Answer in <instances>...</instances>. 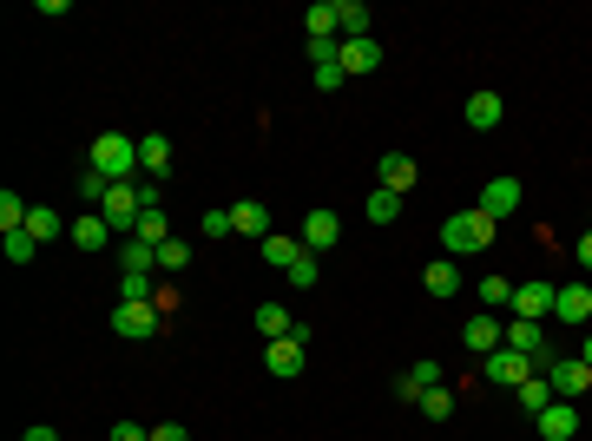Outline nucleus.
I'll return each mask as SVG.
<instances>
[{"label":"nucleus","mask_w":592,"mask_h":441,"mask_svg":"<svg viewBox=\"0 0 592 441\" xmlns=\"http://www.w3.org/2000/svg\"><path fill=\"white\" fill-rule=\"evenodd\" d=\"M20 441H60V435H53L47 422H33V428H27V435H20Z\"/></svg>","instance_id":"obj_39"},{"label":"nucleus","mask_w":592,"mask_h":441,"mask_svg":"<svg viewBox=\"0 0 592 441\" xmlns=\"http://www.w3.org/2000/svg\"><path fill=\"white\" fill-rule=\"evenodd\" d=\"M553 316H560V323H586L592 316V284H566L560 297H553Z\"/></svg>","instance_id":"obj_16"},{"label":"nucleus","mask_w":592,"mask_h":441,"mask_svg":"<svg viewBox=\"0 0 592 441\" xmlns=\"http://www.w3.org/2000/svg\"><path fill=\"white\" fill-rule=\"evenodd\" d=\"M573 257H579V264L592 270V231H586V237H579V244H573Z\"/></svg>","instance_id":"obj_40"},{"label":"nucleus","mask_w":592,"mask_h":441,"mask_svg":"<svg viewBox=\"0 0 592 441\" xmlns=\"http://www.w3.org/2000/svg\"><path fill=\"white\" fill-rule=\"evenodd\" d=\"M375 66H382L375 33H369V40H343V73H375Z\"/></svg>","instance_id":"obj_21"},{"label":"nucleus","mask_w":592,"mask_h":441,"mask_svg":"<svg viewBox=\"0 0 592 441\" xmlns=\"http://www.w3.org/2000/svg\"><path fill=\"white\" fill-rule=\"evenodd\" d=\"M0 244H7V264H33V251H40V244H33L27 231H7Z\"/></svg>","instance_id":"obj_33"},{"label":"nucleus","mask_w":592,"mask_h":441,"mask_svg":"<svg viewBox=\"0 0 592 441\" xmlns=\"http://www.w3.org/2000/svg\"><path fill=\"white\" fill-rule=\"evenodd\" d=\"M461 343H468L474 356H494V349L507 343V323H500L494 310H481V316H468V330H461Z\"/></svg>","instance_id":"obj_6"},{"label":"nucleus","mask_w":592,"mask_h":441,"mask_svg":"<svg viewBox=\"0 0 592 441\" xmlns=\"http://www.w3.org/2000/svg\"><path fill=\"white\" fill-rule=\"evenodd\" d=\"M415 409L428 415V422H448V415H454V395H448V389H421V402H415Z\"/></svg>","instance_id":"obj_32"},{"label":"nucleus","mask_w":592,"mask_h":441,"mask_svg":"<svg viewBox=\"0 0 592 441\" xmlns=\"http://www.w3.org/2000/svg\"><path fill=\"white\" fill-rule=\"evenodd\" d=\"M99 218H106L119 237L139 231V218H145V205H139V178H132V185H112V191H106V205H99Z\"/></svg>","instance_id":"obj_3"},{"label":"nucleus","mask_w":592,"mask_h":441,"mask_svg":"<svg viewBox=\"0 0 592 441\" xmlns=\"http://www.w3.org/2000/svg\"><path fill=\"white\" fill-rule=\"evenodd\" d=\"M507 349H520V356H533V363H553V349H546V336H540V323H527V316H514L507 323Z\"/></svg>","instance_id":"obj_9"},{"label":"nucleus","mask_w":592,"mask_h":441,"mask_svg":"<svg viewBox=\"0 0 592 441\" xmlns=\"http://www.w3.org/2000/svg\"><path fill=\"white\" fill-rule=\"evenodd\" d=\"M158 270H165V277L191 270V244H185V237H172V244H158Z\"/></svg>","instance_id":"obj_30"},{"label":"nucleus","mask_w":592,"mask_h":441,"mask_svg":"<svg viewBox=\"0 0 592 441\" xmlns=\"http://www.w3.org/2000/svg\"><path fill=\"white\" fill-rule=\"evenodd\" d=\"M500 119H507V99H500V93H474L468 99V126L474 132H494Z\"/></svg>","instance_id":"obj_18"},{"label":"nucleus","mask_w":592,"mask_h":441,"mask_svg":"<svg viewBox=\"0 0 592 441\" xmlns=\"http://www.w3.org/2000/svg\"><path fill=\"white\" fill-rule=\"evenodd\" d=\"M540 376L553 382V395H560V402H573V395H592V369L579 363V356H553Z\"/></svg>","instance_id":"obj_4"},{"label":"nucleus","mask_w":592,"mask_h":441,"mask_svg":"<svg viewBox=\"0 0 592 441\" xmlns=\"http://www.w3.org/2000/svg\"><path fill=\"white\" fill-rule=\"evenodd\" d=\"M112 441H152V428H139V422H119V428H112Z\"/></svg>","instance_id":"obj_37"},{"label":"nucleus","mask_w":592,"mask_h":441,"mask_svg":"<svg viewBox=\"0 0 592 441\" xmlns=\"http://www.w3.org/2000/svg\"><path fill=\"white\" fill-rule=\"evenodd\" d=\"M395 218H402V198L375 185V191H369V224H395Z\"/></svg>","instance_id":"obj_28"},{"label":"nucleus","mask_w":592,"mask_h":441,"mask_svg":"<svg viewBox=\"0 0 592 441\" xmlns=\"http://www.w3.org/2000/svg\"><path fill=\"white\" fill-rule=\"evenodd\" d=\"M421 284H428V297H454V290H461V270H454V257L428 264V270H421Z\"/></svg>","instance_id":"obj_23"},{"label":"nucleus","mask_w":592,"mask_h":441,"mask_svg":"<svg viewBox=\"0 0 592 441\" xmlns=\"http://www.w3.org/2000/svg\"><path fill=\"white\" fill-rule=\"evenodd\" d=\"M533 422H540L546 441H573V435H579V409H573V402H546Z\"/></svg>","instance_id":"obj_10"},{"label":"nucleus","mask_w":592,"mask_h":441,"mask_svg":"<svg viewBox=\"0 0 592 441\" xmlns=\"http://www.w3.org/2000/svg\"><path fill=\"white\" fill-rule=\"evenodd\" d=\"M112 330L119 336H152L158 330V303H119V310H112Z\"/></svg>","instance_id":"obj_11"},{"label":"nucleus","mask_w":592,"mask_h":441,"mask_svg":"<svg viewBox=\"0 0 592 441\" xmlns=\"http://www.w3.org/2000/svg\"><path fill=\"white\" fill-rule=\"evenodd\" d=\"M441 244H448V257H474V251H487V244H494V218H487L481 205H474V211H454V218L441 224Z\"/></svg>","instance_id":"obj_2"},{"label":"nucleus","mask_w":592,"mask_h":441,"mask_svg":"<svg viewBox=\"0 0 592 441\" xmlns=\"http://www.w3.org/2000/svg\"><path fill=\"white\" fill-rule=\"evenodd\" d=\"M86 158H93V172H106L112 185H132V172H145L139 165V139H125V132H99Z\"/></svg>","instance_id":"obj_1"},{"label":"nucleus","mask_w":592,"mask_h":441,"mask_svg":"<svg viewBox=\"0 0 592 441\" xmlns=\"http://www.w3.org/2000/svg\"><path fill=\"white\" fill-rule=\"evenodd\" d=\"M303 27H310V40H336V0H316L303 14Z\"/></svg>","instance_id":"obj_27"},{"label":"nucleus","mask_w":592,"mask_h":441,"mask_svg":"<svg viewBox=\"0 0 592 441\" xmlns=\"http://www.w3.org/2000/svg\"><path fill=\"white\" fill-rule=\"evenodd\" d=\"M481 211H487V218H514V211H520V178H487V191H481Z\"/></svg>","instance_id":"obj_8"},{"label":"nucleus","mask_w":592,"mask_h":441,"mask_svg":"<svg viewBox=\"0 0 592 441\" xmlns=\"http://www.w3.org/2000/svg\"><path fill=\"white\" fill-rule=\"evenodd\" d=\"M310 79H316V93H336L349 73H343V66H323V73H310Z\"/></svg>","instance_id":"obj_35"},{"label":"nucleus","mask_w":592,"mask_h":441,"mask_svg":"<svg viewBox=\"0 0 592 441\" xmlns=\"http://www.w3.org/2000/svg\"><path fill=\"white\" fill-rule=\"evenodd\" d=\"M375 178H382V191L402 198V191L415 185V158H408V152H382V172H375Z\"/></svg>","instance_id":"obj_17"},{"label":"nucleus","mask_w":592,"mask_h":441,"mask_svg":"<svg viewBox=\"0 0 592 441\" xmlns=\"http://www.w3.org/2000/svg\"><path fill=\"white\" fill-rule=\"evenodd\" d=\"M139 165L145 172H165V165H172V139H165V132H145L139 139Z\"/></svg>","instance_id":"obj_24"},{"label":"nucleus","mask_w":592,"mask_h":441,"mask_svg":"<svg viewBox=\"0 0 592 441\" xmlns=\"http://www.w3.org/2000/svg\"><path fill=\"white\" fill-rule=\"evenodd\" d=\"M257 251H264V264H270V270H296L303 257H310L303 244H296V237H283V231H270L264 244H257Z\"/></svg>","instance_id":"obj_14"},{"label":"nucleus","mask_w":592,"mask_h":441,"mask_svg":"<svg viewBox=\"0 0 592 441\" xmlns=\"http://www.w3.org/2000/svg\"><path fill=\"white\" fill-rule=\"evenodd\" d=\"M257 330L277 343V336H290V330H296V316L283 310V303H257Z\"/></svg>","instance_id":"obj_25"},{"label":"nucleus","mask_w":592,"mask_h":441,"mask_svg":"<svg viewBox=\"0 0 592 441\" xmlns=\"http://www.w3.org/2000/svg\"><path fill=\"white\" fill-rule=\"evenodd\" d=\"M487 376H494L500 389H520L527 376H540V363H533V356H520V349H507V343H500L494 356H487Z\"/></svg>","instance_id":"obj_5"},{"label":"nucleus","mask_w":592,"mask_h":441,"mask_svg":"<svg viewBox=\"0 0 592 441\" xmlns=\"http://www.w3.org/2000/svg\"><path fill=\"white\" fill-rule=\"evenodd\" d=\"M520 409H527V415H540L546 409V402H560V395H553V382H546V376H527V382H520Z\"/></svg>","instance_id":"obj_26"},{"label":"nucleus","mask_w":592,"mask_h":441,"mask_svg":"<svg viewBox=\"0 0 592 441\" xmlns=\"http://www.w3.org/2000/svg\"><path fill=\"white\" fill-rule=\"evenodd\" d=\"M152 441H191V435H185L178 422H165V428H152Z\"/></svg>","instance_id":"obj_38"},{"label":"nucleus","mask_w":592,"mask_h":441,"mask_svg":"<svg viewBox=\"0 0 592 441\" xmlns=\"http://www.w3.org/2000/svg\"><path fill=\"white\" fill-rule=\"evenodd\" d=\"M231 231H237V237H257V244H264V237H270V211L257 205V198H244V205H231Z\"/></svg>","instance_id":"obj_15"},{"label":"nucleus","mask_w":592,"mask_h":441,"mask_svg":"<svg viewBox=\"0 0 592 441\" xmlns=\"http://www.w3.org/2000/svg\"><path fill=\"white\" fill-rule=\"evenodd\" d=\"M336 237H343V224H336V211H310V218H303V237H296V244H303L310 257H323L329 244H336Z\"/></svg>","instance_id":"obj_7"},{"label":"nucleus","mask_w":592,"mask_h":441,"mask_svg":"<svg viewBox=\"0 0 592 441\" xmlns=\"http://www.w3.org/2000/svg\"><path fill=\"white\" fill-rule=\"evenodd\" d=\"M553 297H560L553 284H514V316L540 323V316H553Z\"/></svg>","instance_id":"obj_12"},{"label":"nucleus","mask_w":592,"mask_h":441,"mask_svg":"<svg viewBox=\"0 0 592 441\" xmlns=\"http://www.w3.org/2000/svg\"><path fill=\"white\" fill-rule=\"evenodd\" d=\"M481 290V310H514V284L507 277H487V284H474Z\"/></svg>","instance_id":"obj_31"},{"label":"nucleus","mask_w":592,"mask_h":441,"mask_svg":"<svg viewBox=\"0 0 592 441\" xmlns=\"http://www.w3.org/2000/svg\"><path fill=\"white\" fill-rule=\"evenodd\" d=\"M73 244H79V251H106V244H112V224L99 218V211H86V218H73Z\"/></svg>","instance_id":"obj_20"},{"label":"nucleus","mask_w":592,"mask_h":441,"mask_svg":"<svg viewBox=\"0 0 592 441\" xmlns=\"http://www.w3.org/2000/svg\"><path fill=\"white\" fill-rule=\"evenodd\" d=\"M336 33L343 40H369V7L362 0H336Z\"/></svg>","instance_id":"obj_22"},{"label":"nucleus","mask_w":592,"mask_h":441,"mask_svg":"<svg viewBox=\"0 0 592 441\" xmlns=\"http://www.w3.org/2000/svg\"><path fill=\"white\" fill-rule=\"evenodd\" d=\"M264 369H270V376H303V343H296V336L264 343Z\"/></svg>","instance_id":"obj_13"},{"label":"nucleus","mask_w":592,"mask_h":441,"mask_svg":"<svg viewBox=\"0 0 592 441\" xmlns=\"http://www.w3.org/2000/svg\"><path fill=\"white\" fill-rule=\"evenodd\" d=\"M198 231H204V237H237V231H231V211H204Z\"/></svg>","instance_id":"obj_34"},{"label":"nucleus","mask_w":592,"mask_h":441,"mask_svg":"<svg viewBox=\"0 0 592 441\" xmlns=\"http://www.w3.org/2000/svg\"><path fill=\"white\" fill-rule=\"evenodd\" d=\"M290 284H296V290H316V257H303V264L290 270Z\"/></svg>","instance_id":"obj_36"},{"label":"nucleus","mask_w":592,"mask_h":441,"mask_svg":"<svg viewBox=\"0 0 592 441\" xmlns=\"http://www.w3.org/2000/svg\"><path fill=\"white\" fill-rule=\"evenodd\" d=\"M579 363H586V369H592V336H586V349H579Z\"/></svg>","instance_id":"obj_41"},{"label":"nucleus","mask_w":592,"mask_h":441,"mask_svg":"<svg viewBox=\"0 0 592 441\" xmlns=\"http://www.w3.org/2000/svg\"><path fill=\"white\" fill-rule=\"evenodd\" d=\"M132 237L158 251V244H172V224H165V211H145V218H139V231H132Z\"/></svg>","instance_id":"obj_29"},{"label":"nucleus","mask_w":592,"mask_h":441,"mask_svg":"<svg viewBox=\"0 0 592 441\" xmlns=\"http://www.w3.org/2000/svg\"><path fill=\"white\" fill-rule=\"evenodd\" d=\"M119 264H125V277H152L158 251H152V244H139V237H119Z\"/></svg>","instance_id":"obj_19"}]
</instances>
